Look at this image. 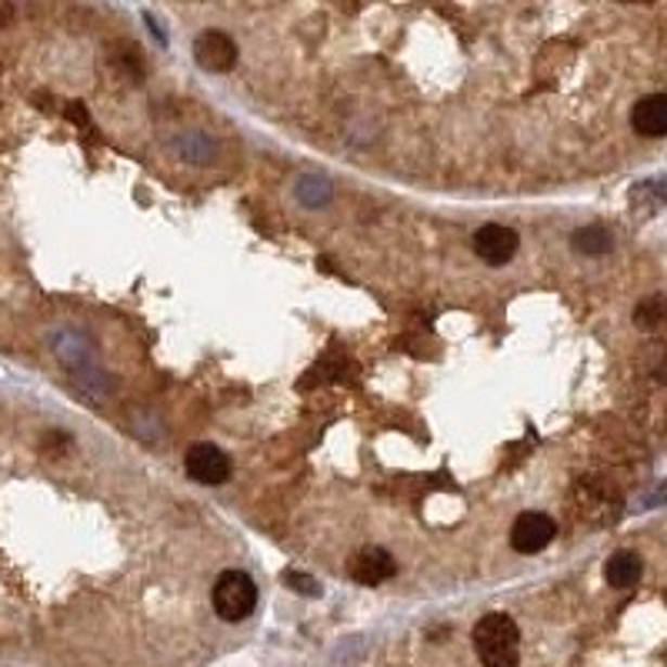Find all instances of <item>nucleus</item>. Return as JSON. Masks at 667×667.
Returning <instances> with one entry per match:
<instances>
[{"instance_id": "7ed1b4c3", "label": "nucleus", "mask_w": 667, "mask_h": 667, "mask_svg": "<svg viewBox=\"0 0 667 667\" xmlns=\"http://www.w3.org/2000/svg\"><path fill=\"white\" fill-rule=\"evenodd\" d=\"M184 471L191 480L217 487L231 477V458L220 448H214V444H194V448H188V454H184Z\"/></svg>"}, {"instance_id": "39448f33", "label": "nucleus", "mask_w": 667, "mask_h": 667, "mask_svg": "<svg viewBox=\"0 0 667 667\" xmlns=\"http://www.w3.org/2000/svg\"><path fill=\"white\" fill-rule=\"evenodd\" d=\"M194 57L204 70L210 74H225L238 64V43L225 30H204L194 40Z\"/></svg>"}, {"instance_id": "6e6552de", "label": "nucleus", "mask_w": 667, "mask_h": 667, "mask_svg": "<svg viewBox=\"0 0 667 667\" xmlns=\"http://www.w3.org/2000/svg\"><path fill=\"white\" fill-rule=\"evenodd\" d=\"M631 124H634V130L641 133V138H651V141L664 138L667 133V98L664 94L641 98L631 111Z\"/></svg>"}, {"instance_id": "ddd939ff", "label": "nucleus", "mask_w": 667, "mask_h": 667, "mask_svg": "<svg viewBox=\"0 0 667 667\" xmlns=\"http://www.w3.org/2000/svg\"><path fill=\"white\" fill-rule=\"evenodd\" d=\"M11 14H14L11 8H0V24H8V21H11Z\"/></svg>"}, {"instance_id": "9b49d317", "label": "nucleus", "mask_w": 667, "mask_h": 667, "mask_svg": "<svg viewBox=\"0 0 667 667\" xmlns=\"http://www.w3.org/2000/svg\"><path fill=\"white\" fill-rule=\"evenodd\" d=\"M660 321H664V297H660V294H651L647 300L638 304V310H634V324H638L641 331H654Z\"/></svg>"}, {"instance_id": "1a4fd4ad", "label": "nucleus", "mask_w": 667, "mask_h": 667, "mask_svg": "<svg viewBox=\"0 0 667 667\" xmlns=\"http://www.w3.org/2000/svg\"><path fill=\"white\" fill-rule=\"evenodd\" d=\"M641 574H644V561H641V554H634V551H617V554H611L607 564H604L607 585L617 588V591L634 588V585L641 581Z\"/></svg>"}, {"instance_id": "423d86ee", "label": "nucleus", "mask_w": 667, "mask_h": 667, "mask_svg": "<svg viewBox=\"0 0 667 667\" xmlns=\"http://www.w3.org/2000/svg\"><path fill=\"white\" fill-rule=\"evenodd\" d=\"M517 244H521L517 234L504 225H484L474 234V254L487 264H495V267L508 264L517 254Z\"/></svg>"}, {"instance_id": "f03ea898", "label": "nucleus", "mask_w": 667, "mask_h": 667, "mask_svg": "<svg viewBox=\"0 0 667 667\" xmlns=\"http://www.w3.org/2000/svg\"><path fill=\"white\" fill-rule=\"evenodd\" d=\"M210 604H214V614L220 620H231V625H238V620L251 617L254 607H257V585L244 570H225L214 581Z\"/></svg>"}, {"instance_id": "9d476101", "label": "nucleus", "mask_w": 667, "mask_h": 667, "mask_svg": "<svg viewBox=\"0 0 667 667\" xmlns=\"http://www.w3.org/2000/svg\"><path fill=\"white\" fill-rule=\"evenodd\" d=\"M614 247L611 234L604 228H581L574 234V251H581V254H607Z\"/></svg>"}, {"instance_id": "0eeeda50", "label": "nucleus", "mask_w": 667, "mask_h": 667, "mask_svg": "<svg viewBox=\"0 0 667 667\" xmlns=\"http://www.w3.org/2000/svg\"><path fill=\"white\" fill-rule=\"evenodd\" d=\"M350 574L358 585H368V588H377L384 581L397 574V561L384 551V548H364L358 551V557L350 561Z\"/></svg>"}, {"instance_id": "f8f14e48", "label": "nucleus", "mask_w": 667, "mask_h": 667, "mask_svg": "<svg viewBox=\"0 0 667 667\" xmlns=\"http://www.w3.org/2000/svg\"><path fill=\"white\" fill-rule=\"evenodd\" d=\"M287 581H291V585H300V588H297L300 594H318V581H310V577H307V574L287 570Z\"/></svg>"}, {"instance_id": "f257e3e1", "label": "nucleus", "mask_w": 667, "mask_h": 667, "mask_svg": "<svg viewBox=\"0 0 667 667\" xmlns=\"http://www.w3.org/2000/svg\"><path fill=\"white\" fill-rule=\"evenodd\" d=\"M474 651L484 667H517L521 631L511 614L491 611L474 625Z\"/></svg>"}, {"instance_id": "20e7f679", "label": "nucleus", "mask_w": 667, "mask_h": 667, "mask_svg": "<svg viewBox=\"0 0 667 667\" xmlns=\"http://www.w3.org/2000/svg\"><path fill=\"white\" fill-rule=\"evenodd\" d=\"M554 534H557V524L548 514L527 511L511 527V548L517 554H538V551H544L554 541Z\"/></svg>"}]
</instances>
